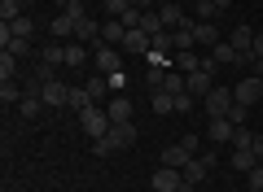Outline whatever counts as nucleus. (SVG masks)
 <instances>
[{
    "instance_id": "nucleus-37",
    "label": "nucleus",
    "mask_w": 263,
    "mask_h": 192,
    "mask_svg": "<svg viewBox=\"0 0 263 192\" xmlns=\"http://www.w3.org/2000/svg\"><path fill=\"white\" fill-rule=\"evenodd\" d=\"M162 79H167V70H162V66H149V70H145V83H149V92H154V88H162Z\"/></svg>"
},
{
    "instance_id": "nucleus-50",
    "label": "nucleus",
    "mask_w": 263,
    "mask_h": 192,
    "mask_svg": "<svg viewBox=\"0 0 263 192\" xmlns=\"http://www.w3.org/2000/svg\"><path fill=\"white\" fill-rule=\"evenodd\" d=\"M53 5H62V9H66V5H70V0H53Z\"/></svg>"
},
{
    "instance_id": "nucleus-4",
    "label": "nucleus",
    "mask_w": 263,
    "mask_h": 192,
    "mask_svg": "<svg viewBox=\"0 0 263 192\" xmlns=\"http://www.w3.org/2000/svg\"><path fill=\"white\" fill-rule=\"evenodd\" d=\"M92 70H97V74H114V70H123V57H119V48H110V44H97V53H92Z\"/></svg>"
},
{
    "instance_id": "nucleus-17",
    "label": "nucleus",
    "mask_w": 263,
    "mask_h": 192,
    "mask_svg": "<svg viewBox=\"0 0 263 192\" xmlns=\"http://www.w3.org/2000/svg\"><path fill=\"white\" fill-rule=\"evenodd\" d=\"M158 18H162V27H167V31L184 27V9H180L176 0H171V5H158Z\"/></svg>"
},
{
    "instance_id": "nucleus-16",
    "label": "nucleus",
    "mask_w": 263,
    "mask_h": 192,
    "mask_svg": "<svg viewBox=\"0 0 263 192\" xmlns=\"http://www.w3.org/2000/svg\"><path fill=\"white\" fill-rule=\"evenodd\" d=\"M44 105H70V88L57 83V79H48L44 83Z\"/></svg>"
},
{
    "instance_id": "nucleus-49",
    "label": "nucleus",
    "mask_w": 263,
    "mask_h": 192,
    "mask_svg": "<svg viewBox=\"0 0 263 192\" xmlns=\"http://www.w3.org/2000/svg\"><path fill=\"white\" fill-rule=\"evenodd\" d=\"M228 5H233V0H215V9H228Z\"/></svg>"
},
{
    "instance_id": "nucleus-38",
    "label": "nucleus",
    "mask_w": 263,
    "mask_h": 192,
    "mask_svg": "<svg viewBox=\"0 0 263 192\" xmlns=\"http://www.w3.org/2000/svg\"><path fill=\"white\" fill-rule=\"evenodd\" d=\"M105 83H110V96H114V92H123V88H127V70H114V74H105Z\"/></svg>"
},
{
    "instance_id": "nucleus-5",
    "label": "nucleus",
    "mask_w": 263,
    "mask_h": 192,
    "mask_svg": "<svg viewBox=\"0 0 263 192\" xmlns=\"http://www.w3.org/2000/svg\"><path fill=\"white\" fill-rule=\"evenodd\" d=\"M233 96H237L241 105H254V101H263V79H259V74H246V79L233 88Z\"/></svg>"
},
{
    "instance_id": "nucleus-3",
    "label": "nucleus",
    "mask_w": 263,
    "mask_h": 192,
    "mask_svg": "<svg viewBox=\"0 0 263 192\" xmlns=\"http://www.w3.org/2000/svg\"><path fill=\"white\" fill-rule=\"evenodd\" d=\"M233 101H237V96H233V88H224V83H215V88H211L206 96H202V110H206L211 118H224V114L233 110Z\"/></svg>"
},
{
    "instance_id": "nucleus-15",
    "label": "nucleus",
    "mask_w": 263,
    "mask_h": 192,
    "mask_svg": "<svg viewBox=\"0 0 263 192\" xmlns=\"http://www.w3.org/2000/svg\"><path fill=\"white\" fill-rule=\"evenodd\" d=\"M149 110L154 114H176V96H171L167 88H154L149 92Z\"/></svg>"
},
{
    "instance_id": "nucleus-8",
    "label": "nucleus",
    "mask_w": 263,
    "mask_h": 192,
    "mask_svg": "<svg viewBox=\"0 0 263 192\" xmlns=\"http://www.w3.org/2000/svg\"><path fill=\"white\" fill-rule=\"evenodd\" d=\"M184 88H189V96H206V92L215 88V74H211V70H197V74H184Z\"/></svg>"
},
{
    "instance_id": "nucleus-45",
    "label": "nucleus",
    "mask_w": 263,
    "mask_h": 192,
    "mask_svg": "<svg viewBox=\"0 0 263 192\" xmlns=\"http://www.w3.org/2000/svg\"><path fill=\"white\" fill-rule=\"evenodd\" d=\"M197 157H202V166H206V170H211V166H219V153H215V148H206V153H197Z\"/></svg>"
},
{
    "instance_id": "nucleus-39",
    "label": "nucleus",
    "mask_w": 263,
    "mask_h": 192,
    "mask_svg": "<svg viewBox=\"0 0 263 192\" xmlns=\"http://www.w3.org/2000/svg\"><path fill=\"white\" fill-rule=\"evenodd\" d=\"M246 188H250V192H263V162L254 166L250 175H246Z\"/></svg>"
},
{
    "instance_id": "nucleus-40",
    "label": "nucleus",
    "mask_w": 263,
    "mask_h": 192,
    "mask_svg": "<svg viewBox=\"0 0 263 192\" xmlns=\"http://www.w3.org/2000/svg\"><path fill=\"white\" fill-rule=\"evenodd\" d=\"M127 9H132V0H105V13H110V18H123Z\"/></svg>"
},
{
    "instance_id": "nucleus-32",
    "label": "nucleus",
    "mask_w": 263,
    "mask_h": 192,
    "mask_svg": "<svg viewBox=\"0 0 263 192\" xmlns=\"http://www.w3.org/2000/svg\"><path fill=\"white\" fill-rule=\"evenodd\" d=\"M233 148H250V153H254V131L250 127H237L233 131Z\"/></svg>"
},
{
    "instance_id": "nucleus-25",
    "label": "nucleus",
    "mask_w": 263,
    "mask_h": 192,
    "mask_svg": "<svg viewBox=\"0 0 263 192\" xmlns=\"http://www.w3.org/2000/svg\"><path fill=\"white\" fill-rule=\"evenodd\" d=\"M92 96H88V88H70V110H75V114H84V110H92Z\"/></svg>"
},
{
    "instance_id": "nucleus-47",
    "label": "nucleus",
    "mask_w": 263,
    "mask_h": 192,
    "mask_svg": "<svg viewBox=\"0 0 263 192\" xmlns=\"http://www.w3.org/2000/svg\"><path fill=\"white\" fill-rule=\"evenodd\" d=\"M154 5H158V0H132V9H141V13H149Z\"/></svg>"
},
{
    "instance_id": "nucleus-31",
    "label": "nucleus",
    "mask_w": 263,
    "mask_h": 192,
    "mask_svg": "<svg viewBox=\"0 0 263 192\" xmlns=\"http://www.w3.org/2000/svg\"><path fill=\"white\" fill-rule=\"evenodd\" d=\"M22 96H27V92H22L18 83H0V101H5V105H18Z\"/></svg>"
},
{
    "instance_id": "nucleus-7",
    "label": "nucleus",
    "mask_w": 263,
    "mask_h": 192,
    "mask_svg": "<svg viewBox=\"0 0 263 192\" xmlns=\"http://www.w3.org/2000/svg\"><path fill=\"white\" fill-rule=\"evenodd\" d=\"M105 114H110V122H132V101L123 92H114L110 101H105Z\"/></svg>"
},
{
    "instance_id": "nucleus-28",
    "label": "nucleus",
    "mask_w": 263,
    "mask_h": 192,
    "mask_svg": "<svg viewBox=\"0 0 263 192\" xmlns=\"http://www.w3.org/2000/svg\"><path fill=\"white\" fill-rule=\"evenodd\" d=\"M13 74H18V57L0 53V83H13Z\"/></svg>"
},
{
    "instance_id": "nucleus-20",
    "label": "nucleus",
    "mask_w": 263,
    "mask_h": 192,
    "mask_svg": "<svg viewBox=\"0 0 263 192\" xmlns=\"http://www.w3.org/2000/svg\"><path fill=\"white\" fill-rule=\"evenodd\" d=\"M228 44H233L237 53H250V44H254V31H250V27H233V31H228Z\"/></svg>"
},
{
    "instance_id": "nucleus-10",
    "label": "nucleus",
    "mask_w": 263,
    "mask_h": 192,
    "mask_svg": "<svg viewBox=\"0 0 263 192\" xmlns=\"http://www.w3.org/2000/svg\"><path fill=\"white\" fill-rule=\"evenodd\" d=\"M233 122L228 118H211V127H206V136H211V144H233Z\"/></svg>"
},
{
    "instance_id": "nucleus-30",
    "label": "nucleus",
    "mask_w": 263,
    "mask_h": 192,
    "mask_svg": "<svg viewBox=\"0 0 263 192\" xmlns=\"http://www.w3.org/2000/svg\"><path fill=\"white\" fill-rule=\"evenodd\" d=\"M22 18V0H0V22H18Z\"/></svg>"
},
{
    "instance_id": "nucleus-27",
    "label": "nucleus",
    "mask_w": 263,
    "mask_h": 192,
    "mask_svg": "<svg viewBox=\"0 0 263 192\" xmlns=\"http://www.w3.org/2000/svg\"><path fill=\"white\" fill-rule=\"evenodd\" d=\"M149 48H154V53H171V48H176V35H171V31H154Z\"/></svg>"
},
{
    "instance_id": "nucleus-9",
    "label": "nucleus",
    "mask_w": 263,
    "mask_h": 192,
    "mask_svg": "<svg viewBox=\"0 0 263 192\" xmlns=\"http://www.w3.org/2000/svg\"><path fill=\"white\" fill-rule=\"evenodd\" d=\"M110 144H114V153H119V148H132L136 144V127H132V122H114L110 127Z\"/></svg>"
},
{
    "instance_id": "nucleus-14",
    "label": "nucleus",
    "mask_w": 263,
    "mask_h": 192,
    "mask_svg": "<svg viewBox=\"0 0 263 192\" xmlns=\"http://www.w3.org/2000/svg\"><path fill=\"white\" fill-rule=\"evenodd\" d=\"M75 27H79V22H75L70 13L62 9V13H57L53 22H48V35H57V39H70V35H75Z\"/></svg>"
},
{
    "instance_id": "nucleus-11",
    "label": "nucleus",
    "mask_w": 263,
    "mask_h": 192,
    "mask_svg": "<svg viewBox=\"0 0 263 192\" xmlns=\"http://www.w3.org/2000/svg\"><path fill=\"white\" fill-rule=\"evenodd\" d=\"M211 61H215V66H241V53H237L228 39H219V44L211 48Z\"/></svg>"
},
{
    "instance_id": "nucleus-1",
    "label": "nucleus",
    "mask_w": 263,
    "mask_h": 192,
    "mask_svg": "<svg viewBox=\"0 0 263 192\" xmlns=\"http://www.w3.org/2000/svg\"><path fill=\"white\" fill-rule=\"evenodd\" d=\"M110 114H105V105H92V110H84L79 114V131H84L88 140H101V136H110Z\"/></svg>"
},
{
    "instance_id": "nucleus-26",
    "label": "nucleus",
    "mask_w": 263,
    "mask_h": 192,
    "mask_svg": "<svg viewBox=\"0 0 263 192\" xmlns=\"http://www.w3.org/2000/svg\"><path fill=\"white\" fill-rule=\"evenodd\" d=\"M224 118L233 122V127H250V105H241V101H233V110H228Z\"/></svg>"
},
{
    "instance_id": "nucleus-51",
    "label": "nucleus",
    "mask_w": 263,
    "mask_h": 192,
    "mask_svg": "<svg viewBox=\"0 0 263 192\" xmlns=\"http://www.w3.org/2000/svg\"><path fill=\"white\" fill-rule=\"evenodd\" d=\"M158 5H171V0H158Z\"/></svg>"
},
{
    "instance_id": "nucleus-34",
    "label": "nucleus",
    "mask_w": 263,
    "mask_h": 192,
    "mask_svg": "<svg viewBox=\"0 0 263 192\" xmlns=\"http://www.w3.org/2000/svg\"><path fill=\"white\" fill-rule=\"evenodd\" d=\"M9 27H13V35H22V39H31V35H35V22H31L27 13H22L18 22H9Z\"/></svg>"
},
{
    "instance_id": "nucleus-21",
    "label": "nucleus",
    "mask_w": 263,
    "mask_h": 192,
    "mask_svg": "<svg viewBox=\"0 0 263 192\" xmlns=\"http://www.w3.org/2000/svg\"><path fill=\"white\" fill-rule=\"evenodd\" d=\"M228 162H233V166H237V170H241V175H250L254 166H259V157H254L250 148H233V157H228Z\"/></svg>"
},
{
    "instance_id": "nucleus-23",
    "label": "nucleus",
    "mask_w": 263,
    "mask_h": 192,
    "mask_svg": "<svg viewBox=\"0 0 263 192\" xmlns=\"http://www.w3.org/2000/svg\"><path fill=\"white\" fill-rule=\"evenodd\" d=\"M88 61H92V57H88V44H79V39L66 44V66H88Z\"/></svg>"
},
{
    "instance_id": "nucleus-43",
    "label": "nucleus",
    "mask_w": 263,
    "mask_h": 192,
    "mask_svg": "<svg viewBox=\"0 0 263 192\" xmlns=\"http://www.w3.org/2000/svg\"><path fill=\"white\" fill-rule=\"evenodd\" d=\"M66 13H70L75 22H84V18H88V13H84V0H70V5H66Z\"/></svg>"
},
{
    "instance_id": "nucleus-36",
    "label": "nucleus",
    "mask_w": 263,
    "mask_h": 192,
    "mask_svg": "<svg viewBox=\"0 0 263 192\" xmlns=\"http://www.w3.org/2000/svg\"><path fill=\"white\" fill-rule=\"evenodd\" d=\"M162 88H167L171 96H180V92H189V88H184V74H167V79H162Z\"/></svg>"
},
{
    "instance_id": "nucleus-41",
    "label": "nucleus",
    "mask_w": 263,
    "mask_h": 192,
    "mask_svg": "<svg viewBox=\"0 0 263 192\" xmlns=\"http://www.w3.org/2000/svg\"><path fill=\"white\" fill-rule=\"evenodd\" d=\"M92 153H97V157H110V153H114V144H110V136H101V140H92Z\"/></svg>"
},
{
    "instance_id": "nucleus-24",
    "label": "nucleus",
    "mask_w": 263,
    "mask_h": 192,
    "mask_svg": "<svg viewBox=\"0 0 263 192\" xmlns=\"http://www.w3.org/2000/svg\"><path fill=\"white\" fill-rule=\"evenodd\" d=\"M176 66H180L184 74H197L202 66H206V57H197V53H176Z\"/></svg>"
},
{
    "instance_id": "nucleus-33",
    "label": "nucleus",
    "mask_w": 263,
    "mask_h": 192,
    "mask_svg": "<svg viewBox=\"0 0 263 192\" xmlns=\"http://www.w3.org/2000/svg\"><path fill=\"white\" fill-rule=\"evenodd\" d=\"M141 31H149V35H154V31H167V27H162V18H158V9L141 13Z\"/></svg>"
},
{
    "instance_id": "nucleus-29",
    "label": "nucleus",
    "mask_w": 263,
    "mask_h": 192,
    "mask_svg": "<svg viewBox=\"0 0 263 192\" xmlns=\"http://www.w3.org/2000/svg\"><path fill=\"white\" fill-rule=\"evenodd\" d=\"M206 175H211V170H206V166H202V157H193V162L184 166V179L193 183V188H197V183H202V179H206Z\"/></svg>"
},
{
    "instance_id": "nucleus-2",
    "label": "nucleus",
    "mask_w": 263,
    "mask_h": 192,
    "mask_svg": "<svg viewBox=\"0 0 263 192\" xmlns=\"http://www.w3.org/2000/svg\"><path fill=\"white\" fill-rule=\"evenodd\" d=\"M149 188L154 192H193V183H189L184 170H176V166H158L154 179H149Z\"/></svg>"
},
{
    "instance_id": "nucleus-35",
    "label": "nucleus",
    "mask_w": 263,
    "mask_h": 192,
    "mask_svg": "<svg viewBox=\"0 0 263 192\" xmlns=\"http://www.w3.org/2000/svg\"><path fill=\"white\" fill-rule=\"evenodd\" d=\"M193 13H197V22H211V18H215V0H197Z\"/></svg>"
},
{
    "instance_id": "nucleus-42",
    "label": "nucleus",
    "mask_w": 263,
    "mask_h": 192,
    "mask_svg": "<svg viewBox=\"0 0 263 192\" xmlns=\"http://www.w3.org/2000/svg\"><path fill=\"white\" fill-rule=\"evenodd\" d=\"M189 110H193V96L180 92V96H176V114H184V118H189Z\"/></svg>"
},
{
    "instance_id": "nucleus-13",
    "label": "nucleus",
    "mask_w": 263,
    "mask_h": 192,
    "mask_svg": "<svg viewBox=\"0 0 263 192\" xmlns=\"http://www.w3.org/2000/svg\"><path fill=\"white\" fill-rule=\"evenodd\" d=\"M123 39H127V27H123L119 18H110L101 27V44H110V48H123Z\"/></svg>"
},
{
    "instance_id": "nucleus-18",
    "label": "nucleus",
    "mask_w": 263,
    "mask_h": 192,
    "mask_svg": "<svg viewBox=\"0 0 263 192\" xmlns=\"http://www.w3.org/2000/svg\"><path fill=\"white\" fill-rule=\"evenodd\" d=\"M193 35H197V44H206V48L219 44V27L215 22H193Z\"/></svg>"
},
{
    "instance_id": "nucleus-6",
    "label": "nucleus",
    "mask_w": 263,
    "mask_h": 192,
    "mask_svg": "<svg viewBox=\"0 0 263 192\" xmlns=\"http://www.w3.org/2000/svg\"><path fill=\"white\" fill-rule=\"evenodd\" d=\"M119 53H127V57H145V53H149V31L132 27V31H127V39H123V48H119Z\"/></svg>"
},
{
    "instance_id": "nucleus-48",
    "label": "nucleus",
    "mask_w": 263,
    "mask_h": 192,
    "mask_svg": "<svg viewBox=\"0 0 263 192\" xmlns=\"http://www.w3.org/2000/svg\"><path fill=\"white\" fill-rule=\"evenodd\" d=\"M254 157L263 162V131H254Z\"/></svg>"
},
{
    "instance_id": "nucleus-12",
    "label": "nucleus",
    "mask_w": 263,
    "mask_h": 192,
    "mask_svg": "<svg viewBox=\"0 0 263 192\" xmlns=\"http://www.w3.org/2000/svg\"><path fill=\"white\" fill-rule=\"evenodd\" d=\"M189 162H193V153H189L184 144H167V148H162V166H176V170H184Z\"/></svg>"
},
{
    "instance_id": "nucleus-19",
    "label": "nucleus",
    "mask_w": 263,
    "mask_h": 192,
    "mask_svg": "<svg viewBox=\"0 0 263 192\" xmlns=\"http://www.w3.org/2000/svg\"><path fill=\"white\" fill-rule=\"evenodd\" d=\"M171 35H176V53H193V44H197V35H193V22H184V27H176Z\"/></svg>"
},
{
    "instance_id": "nucleus-46",
    "label": "nucleus",
    "mask_w": 263,
    "mask_h": 192,
    "mask_svg": "<svg viewBox=\"0 0 263 192\" xmlns=\"http://www.w3.org/2000/svg\"><path fill=\"white\" fill-rule=\"evenodd\" d=\"M250 53H254V57H259V61H263V31H259V35H254V44H250Z\"/></svg>"
},
{
    "instance_id": "nucleus-44",
    "label": "nucleus",
    "mask_w": 263,
    "mask_h": 192,
    "mask_svg": "<svg viewBox=\"0 0 263 192\" xmlns=\"http://www.w3.org/2000/svg\"><path fill=\"white\" fill-rule=\"evenodd\" d=\"M180 144H184V148H189L193 157H197V148H202V144H197V136H193V131H184V136H180Z\"/></svg>"
},
{
    "instance_id": "nucleus-22",
    "label": "nucleus",
    "mask_w": 263,
    "mask_h": 192,
    "mask_svg": "<svg viewBox=\"0 0 263 192\" xmlns=\"http://www.w3.org/2000/svg\"><path fill=\"white\" fill-rule=\"evenodd\" d=\"M84 88H88V96H92V101H97V105H101V101H105V96H110V83H105V74H92V79H88V83H84Z\"/></svg>"
}]
</instances>
